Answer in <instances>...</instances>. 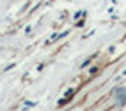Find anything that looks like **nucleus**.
Instances as JSON below:
<instances>
[{"instance_id": "f257e3e1", "label": "nucleus", "mask_w": 126, "mask_h": 111, "mask_svg": "<svg viewBox=\"0 0 126 111\" xmlns=\"http://www.w3.org/2000/svg\"><path fill=\"white\" fill-rule=\"evenodd\" d=\"M114 95H116L119 106H124L126 104V89H116L114 90Z\"/></svg>"}, {"instance_id": "f03ea898", "label": "nucleus", "mask_w": 126, "mask_h": 111, "mask_svg": "<svg viewBox=\"0 0 126 111\" xmlns=\"http://www.w3.org/2000/svg\"><path fill=\"white\" fill-rule=\"evenodd\" d=\"M73 94H74V90H73V89H71V90H67V92H66V101H69V99L73 97Z\"/></svg>"}, {"instance_id": "7ed1b4c3", "label": "nucleus", "mask_w": 126, "mask_h": 111, "mask_svg": "<svg viewBox=\"0 0 126 111\" xmlns=\"http://www.w3.org/2000/svg\"><path fill=\"white\" fill-rule=\"evenodd\" d=\"M81 14H85V12H83V11H79V12H76V14H74V19H78V18H79Z\"/></svg>"}]
</instances>
